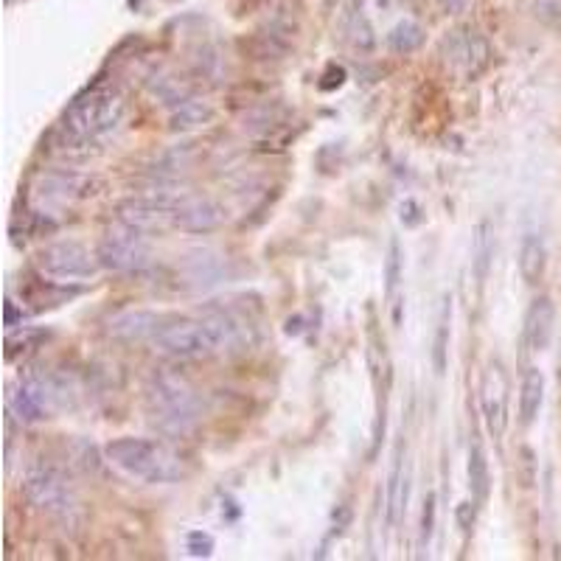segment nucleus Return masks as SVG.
I'll list each match as a JSON object with an SVG mask.
<instances>
[{
	"label": "nucleus",
	"instance_id": "obj_18",
	"mask_svg": "<svg viewBox=\"0 0 561 561\" xmlns=\"http://www.w3.org/2000/svg\"><path fill=\"white\" fill-rule=\"evenodd\" d=\"M404 469V441L396 444L393 452V466L388 477V525H396V519L402 514V505L407 503V480L402 477Z\"/></svg>",
	"mask_w": 561,
	"mask_h": 561
},
{
	"label": "nucleus",
	"instance_id": "obj_6",
	"mask_svg": "<svg viewBox=\"0 0 561 561\" xmlns=\"http://www.w3.org/2000/svg\"><path fill=\"white\" fill-rule=\"evenodd\" d=\"M23 491H26L29 503L37 511L48 514V517L73 522L76 511H79L76 489L71 486V480L65 477V472L57 469L54 463H34V466H29L26 480H23Z\"/></svg>",
	"mask_w": 561,
	"mask_h": 561
},
{
	"label": "nucleus",
	"instance_id": "obj_12",
	"mask_svg": "<svg viewBox=\"0 0 561 561\" xmlns=\"http://www.w3.org/2000/svg\"><path fill=\"white\" fill-rule=\"evenodd\" d=\"M118 222L130 225L141 233H163L174 228L172 200H127L118 205Z\"/></svg>",
	"mask_w": 561,
	"mask_h": 561
},
{
	"label": "nucleus",
	"instance_id": "obj_2",
	"mask_svg": "<svg viewBox=\"0 0 561 561\" xmlns=\"http://www.w3.org/2000/svg\"><path fill=\"white\" fill-rule=\"evenodd\" d=\"M107 461L124 475L144 480L152 486H169V483H180L188 477V463L183 455H177L172 446L163 441H152V438H116L104 446Z\"/></svg>",
	"mask_w": 561,
	"mask_h": 561
},
{
	"label": "nucleus",
	"instance_id": "obj_16",
	"mask_svg": "<svg viewBox=\"0 0 561 561\" xmlns=\"http://www.w3.org/2000/svg\"><path fill=\"white\" fill-rule=\"evenodd\" d=\"M545 402V374L539 368H528L519 385V421L531 427Z\"/></svg>",
	"mask_w": 561,
	"mask_h": 561
},
{
	"label": "nucleus",
	"instance_id": "obj_1",
	"mask_svg": "<svg viewBox=\"0 0 561 561\" xmlns=\"http://www.w3.org/2000/svg\"><path fill=\"white\" fill-rule=\"evenodd\" d=\"M242 343H245L242 320L219 309L166 320L152 340V346L158 348L163 357L180 362L211 360L216 354L239 348Z\"/></svg>",
	"mask_w": 561,
	"mask_h": 561
},
{
	"label": "nucleus",
	"instance_id": "obj_27",
	"mask_svg": "<svg viewBox=\"0 0 561 561\" xmlns=\"http://www.w3.org/2000/svg\"><path fill=\"white\" fill-rule=\"evenodd\" d=\"M438 3H441V9H446V12H461L469 0H438Z\"/></svg>",
	"mask_w": 561,
	"mask_h": 561
},
{
	"label": "nucleus",
	"instance_id": "obj_5",
	"mask_svg": "<svg viewBox=\"0 0 561 561\" xmlns=\"http://www.w3.org/2000/svg\"><path fill=\"white\" fill-rule=\"evenodd\" d=\"M73 388L68 379L51 371H26L9 388V413L23 424H40L54 418L73 404Z\"/></svg>",
	"mask_w": 561,
	"mask_h": 561
},
{
	"label": "nucleus",
	"instance_id": "obj_26",
	"mask_svg": "<svg viewBox=\"0 0 561 561\" xmlns=\"http://www.w3.org/2000/svg\"><path fill=\"white\" fill-rule=\"evenodd\" d=\"M188 553L191 556H211L214 553V536L202 531L188 533Z\"/></svg>",
	"mask_w": 561,
	"mask_h": 561
},
{
	"label": "nucleus",
	"instance_id": "obj_10",
	"mask_svg": "<svg viewBox=\"0 0 561 561\" xmlns=\"http://www.w3.org/2000/svg\"><path fill=\"white\" fill-rule=\"evenodd\" d=\"M508 374L500 360H491L486 374H483V388H480V407H483V418L486 427L494 438H503L505 427H508Z\"/></svg>",
	"mask_w": 561,
	"mask_h": 561
},
{
	"label": "nucleus",
	"instance_id": "obj_3",
	"mask_svg": "<svg viewBox=\"0 0 561 561\" xmlns=\"http://www.w3.org/2000/svg\"><path fill=\"white\" fill-rule=\"evenodd\" d=\"M146 413L160 432L180 438L194 430L202 418V396L186 376L155 371L146 385Z\"/></svg>",
	"mask_w": 561,
	"mask_h": 561
},
{
	"label": "nucleus",
	"instance_id": "obj_14",
	"mask_svg": "<svg viewBox=\"0 0 561 561\" xmlns=\"http://www.w3.org/2000/svg\"><path fill=\"white\" fill-rule=\"evenodd\" d=\"M166 320L158 312H146V309H127L118 312L107 320V334L121 343H144V340H155Z\"/></svg>",
	"mask_w": 561,
	"mask_h": 561
},
{
	"label": "nucleus",
	"instance_id": "obj_23",
	"mask_svg": "<svg viewBox=\"0 0 561 561\" xmlns=\"http://www.w3.org/2000/svg\"><path fill=\"white\" fill-rule=\"evenodd\" d=\"M449 331H452V298L446 295L441 303V315L435 323V340H432V365L435 374L446 371V354H449Z\"/></svg>",
	"mask_w": 561,
	"mask_h": 561
},
{
	"label": "nucleus",
	"instance_id": "obj_25",
	"mask_svg": "<svg viewBox=\"0 0 561 561\" xmlns=\"http://www.w3.org/2000/svg\"><path fill=\"white\" fill-rule=\"evenodd\" d=\"M435 494H427L424 497V511H421V545L427 547V542L432 539V531H435Z\"/></svg>",
	"mask_w": 561,
	"mask_h": 561
},
{
	"label": "nucleus",
	"instance_id": "obj_9",
	"mask_svg": "<svg viewBox=\"0 0 561 561\" xmlns=\"http://www.w3.org/2000/svg\"><path fill=\"white\" fill-rule=\"evenodd\" d=\"M441 57H444L446 68L458 73L461 79H475L489 68L491 48L486 37H480L475 29L463 26V29L449 31L441 43Z\"/></svg>",
	"mask_w": 561,
	"mask_h": 561
},
{
	"label": "nucleus",
	"instance_id": "obj_22",
	"mask_svg": "<svg viewBox=\"0 0 561 561\" xmlns=\"http://www.w3.org/2000/svg\"><path fill=\"white\" fill-rule=\"evenodd\" d=\"M385 43H388V48L393 54L407 57V54H413V51H418V48L424 45V29H421V23L404 17V20H399V23L385 34Z\"/></svg>",
	"mask_w": 561,
	"mask_h": 561
},
{
	"label": "nucleus",
	"instance_id": "obj_24",
	"mask_svg": "<svg viewBox=\"0 0 561 561\" xmlns=\"http://www.w3.org/2000/svg\"><path fill=\"white\" fill-rule=\"evenodd\" d=\"M214 116V110L208 107V104H202V101H194V99H186L183 104H177L172 113V130H194V127H200L205 124L208 118Z\"/></svg>",
	"mask_w": 561,
	"mask_h": 561
},
{
	"label": "nucleus",
	"instance_id": "obj_20",
	"mask_svg": "<svg viewBox=\"0 0 561 561\" xmlns=\"http://www.w3.org/2000/svg\"><path fill=\"white\" fill-rule=\"evenodd\" d=\"M491 259H494V231H491L489 219H483L475 231V245H472V270H475L477 287L483 289L489 278Z\"/></svg>",
	"mask_w": 561,
	"mask_h": 561
},
{
	"label": "nucleus",
	"instance_id": "obj_13",
	"mask_svg": "<svg viewBox=\"0 0 561 561\" xmlns=\"http://www.w3.org/2000/svg\"><path fill=\"white\" fill-rule=\"evenodd\" d=\"M93 194V180L76 172H43L37 177L34 197L43 202H76Z\"/></svg>",
	"mask_w": 561,
	"mask_h": 561
},
{
	"label": "nucleus",
	"instance_id": "obj_19",
	"mask_svg": "<svg viewBox=\"0 0 561 561\" xmlns=\"http://www.w3.org/2000/svg\"><path fill=\"white\" fill-rule=\"evenodd\" d=\"M469 489L475 503H486L491 494V472H489V458L486 449L480 441H472L469 446Z\"/></svg>",
	"mask_w": 561,
	"mask_h": 561
},
{
	"label": "nucleus",
	"instance_id": "obj_15",
	"mask_svg": "<svg viewBox=\"0 0 561 561\" xmlns=\"http://www.w3.org/2000/svg\"><path fill=\"white\" fill-rule=\"evenodd\" d=\"M553 326H556V306L547 295L533 298L528 312H525V326H522V343L531 354H539L550 346L553 340Z\"/></svg>",
	"mask_w": 561,
	"mask_h": 561
},
{
	"label": "nucleus",
	"instance_id": "obj_7",
	"mask_svg": "<svg viewBox=\"0 0 561 561\" xmlns=\"http://www.w3.org/2000/svg\"><path fill=\"white\" fill-rule=\"evenodd\" d=\"M101 267L113 273H144L152 267V250L146 245V233L118 222L104 233L96 247Z\"/></svg>",
	"mask_w": 561,
	"mask_h": 561
},
{
	"label": "nucleus",
	"instance_id": "obj_8",
	"mask_svg": "<svg viewBox=\"0 0 561 561\" xmlns=\"http://www.w3.org/2000/svg\"><path fill=\"white\" fill-rule=\"evenodd\" d=\"M37 270L45 278H54V281H85L99 273L101 261L96 253H90L85 245L79 242H54V245H45L37 253Z\"/></svg>",
	"mask_w": 561,
	"mask_h": 561
},
{
	"label": "nucleus",
	"instance_id": "obj_21",
	"mask_svg": "<svg viewBox=\"0 0 561 561\" xmlns=\"http://www.w3.org/2000/svg\"><path fill=\"white\" fill-rule=\"evenodd\" d=\"M402 275H404V256H402V245L399 239L393 236L388 247V261H385V295L388 301L393 303V323L402 320V312H399V287H402Z\"/></svg>",
	"mask_w": 561,
	"mask_h": 561
},
{
	"label": "nucleus",
	"instance_id": "obj_4",
	"mask_svg": "<svg viewBox=\"0 0 561 561\" xmlns=\"http://www.w3.org/2000/svg\"><path fill=\"white\" fill-rule=\"evenodd\" d=\"M127 101L113 85H93L79 93L59 121L62 144L85 146L121 124Z\"/></svg>",
	"mask_w": 561,
	"mask_h": 561
},
{
	"label": "nucleus",
	"instance_id": "obj_11",
	"mask_svg": "<svg viewBox=\"0 0 561 561\" xmlns=\"http://www.w3.org/2000/svg\"><path fill=\"white\" fill-rule=\"evenodd\" d=\"M174 228L186 233H211L225 222V208L211 197L202 194H186L180 200H172Z\"/></svg>",
	"mask_w": 561,
	"mask_h": 561
},
{
	"label": "nucleus",
	"instance_id": "obj_17",
	"mask_svg": "<svg viewBox=\"0 0 561 561\" xmlns=\"http://www.w3.org/2000/svg\"><path fill=\"white\" fill-rule=\"evenodd\" d=\"M547 267V247L542 242V236L536 233H528L522 239V247H519V275L528 287H536L542 281Z\"/></svg>",
	"mask_w": 561,
	"mask_h": 561
}]
</instances>
